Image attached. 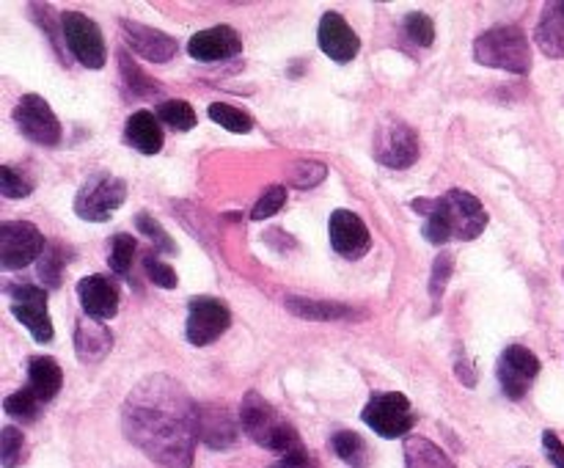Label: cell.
Masks as SVG:
<instances>
[{"mask_svg":"<svg viewBox=\"0 0 564 468\" xmlns=\"http://www.w3.org/2000/svg\"><path fill=\"white\" fill-rule=\"evenodd\" d=\"M405 466L408 468H455L441 446H435L422 435H408L405 438Z\"/></svg>","mask_w":564,"mask_h":468,"instance_id":"obj_24","label":"cell"},{"mask_svg":"<svg viewBox=\"0 0 564 468\" xmlns=\"http://www.w3.org/2000/svg\"><path fill=\"white\" fill-rule=\"evenodd\" d=\"M0 193L6 198H25L31 193V182L22 179V174H17L11 165L0 168Z\"/></svg>","mask_w":564,"mask_h":468,"instance_id":"obj_39","label":"cell"},{"mask_svg":"<svg viewBox=\"0 0 564 468\" xmlns=\"http://www.w3.org/2000/svg\"><path fill=\"white\" fill-rule=\"evenodd\" d=\"M47 248L39 226L28 220H6L0 224V268L20 270L39 259Z\"/></svg>","mask_w":564,"mask_h":468,"instance_id":"obj_8","label":"cell"},{"mask_svg":"<svg viewBox=\"0 0 564 468\" xmlns=\"http://www.w3.org/2000/svg\"><path fill=\"white\" fill-rule=\"evenodd\" d=\"M237 427L226 407L218 405H204L198 407V440H204L213 449H226L235 444Z\"/></svg>","mask_w":564,"mask_h":468,"instance_id":"obj_19","label":"cell"},{"mask_svg":"<svg viewBox=\"0 0 564 468\" xmlns=\"http://www.w3.org/2000/svg\"><path fill=\"white\" fill-rule=\"evenodd\" d=\"M330 446H334L336 455H339L345 462H350V466L358 468L364 462V451H367V446H364L361 435L352 433V429H339V433L330 438Z\"/></svg>","mask_w":564,"mask_h":468,"instance_id":"obj_30","label":"cell"},{"mask_svg":"<svg viewBox=\"0 0 564 468\" xmlns=\"http://www.w3.org/2000/svg\"><path fill=\"white\" fill-rule=\"evenodd\" d=\"M22 446H25V438L17 427H3L0 433V462L3 468H17L22 460Z\"/></svg>","mask_w":564,"mask_h":468,"instance_id":"obj_35","label":"cell"},{"mask_svg":"<svg viewBox=\"0 0 564 468\" xmlns=\"http://www.w3.org/2000/svg\"><path fill=\"white\" fill-rule=\"evenodd\" d=\"M240 424L253 444L264 446V449L275 451V455L286 457L292 451L303 449L295 427L264 396H259L257 391H248L246 400H242Z\"/></svg>","mask_w":564,"mask_h":468,"instance_id":"obj_3","label":"cell"},{"mask_svg":"<svg viewBox=\"0 0 564 468\" xmlns=\"http://www.w3.org/2000/svg\"><path fill=\"white\" fill-rule=\"evenodd\" d=\"M328 235L334 251L345 259H361L372 248V237H369L367 224L356 213H350V209H336L330 215Z\"/></svg>","mask_w":564,"mask_h":468,"instance_id":"obj_14","label":"cell"},{"mask_svg":"<svg viewBox=\"0 0 564 468\" xmlns=\"http://www.w3.org/2000/svg\"><path fill=\"white\" fill-rule=\"evenodd\" d=\"M364 424L380 435V438H402L413 429L416 416H413L411 400L400 391H383L375 394L364 407Z\"/></svg>","mask_w":564,"mask_h":468,"instance_id":"obj_6","label":"cell"},{"mask_svg":"<svg viewBox=\"0 0 564 468\" xmlns=\"http://www.w3.org/2000/svg\"><path fill=\"white\" fill-rule=\"evenodd\" d=\"M135 226H138V231H141V235H147V240L154 242V248H158V251H163V253H176V242L171 240L169 235H165L163 224H160V220L154 218V215L138 213Z\"/></svg>","mask_w":564,"mask_h":468,"instance_id":"obj_33","label":"cell"},{"mask_svg":"<svg viewBox=\"0 0 564 468\" xmlns=\"http://www.w3.org/2000/svg\"><path fill=\"white\" fill-rule=\"evenodd\" d=\"M474 58L494 69L527 75L532 69V47L518 25H496L474 42Z\"/></svg>","mask_w":564,"mask_h":468,"instance_id":"obj_4","label":"cell"},{"mask_svg":"<svg viewBox=\"0 0 564 468\" xmlns=\"http://www.w3.org/2000/svg\"><path fill=\"white\" fill-rule=\"evenodd\" d=\"M317 39H319V50H323L328 58H334L336 64H347V61L356 58L358 50H361V39H358V33L347 25V20L339 14V11H328V14H323Z\"/></svg>","mask_w":564,"mask_h":468,"instance_id":"obj_17","label":"cell"},{"mask_svg":"<svg viewBox=\"0 0 564 468\" xmlns=\"http://www.w3.org/2000/svg\"><path fill=\"white\" fill-rule=\"evenodd\" d=\"M413 209L424 218V237L433 246H444L449 240H477L488 226V213L477 196L452 187L441 198H416Z\"/></svg>","mask_w":564,"mask_h":468,"instance_id":"obj_2","label":"cell"},{"mask_svg":"<svg viewBox=\"0 0 564 468\" xmlns=\"http://www.w3.org/2000/svg\"><path fill=\"white\" fill-rule=\"evenodd\" d=\"M14 124L28 141L39 143V146H58L61 143V124L55 119L53 108L44 102L39 94H25L20 102L11 110Z\"/></svg>","mask_w":564,"mask_h":468,"instance_id":"obj_9","label":"cell"},{"mask_svg":"<svg viewBox=\"0 0 564 468\" xmlns=\"http://www.w3.org/2000/svg\"><path fill=\"white\" fill-rule=\"evenodd\" d=\"M127 185L113 174H94L83 182V187L75 196V213L77 218L91 220V224H102L108 220L116 209L124 204Z\"/></svg>","mask_w":564,"mask_h":468,"instance_id":"obj_5","label":"cell"},{"mask_svg":"<svg viewBox=\"0 0 564 468\" xmlns=\"http://www.w3.org/2000/svg\"><path fill=\"white\" fill-rule=\"evenodd\" d=\"M110 347H113V334H110L102 323H97V319H80V323H77L75 350L80 361L86 363L102 361V358L110 352Z\"/></svg>","mask_w":564,"mask_h":468,"instance_id":"obj_20","label":"cell"},{"mask_svg":"<svg viewBox=\"0 0 564 468\" xmlns=\"http://www.w3.org/2000/svg\"><path fill=\"white\" fill-rule=\"evenodd\" d=\"M119 28L121 33H124V42L132 47V53L152 61V64H169V61L180 53V44H176V39H171L169 33L154 31V28L141 25V22L132 20H119Z\"/></svg>","mask_w":564,"mask_h":468,"instance_id":"obj_15","label":"cell"},{"mask_svg":"<svg viewBox=\"0 0 564 468\" xmlns=\"http://www.w3.org/2000/svg\"><path fill=\"white\" fill-rule=\"evenodd\" d=\"M64 383V372H61L58 361L50 356H36L28 361V389L39 396L42 402L55 400Z\"/></svg>","mask_w":564,"mask_h":468,"instance_id":"obj_23","label":"cell"},{"mask_svg":"<svg viewBox=\"0 0 564 468\" xmlns=\"http://www.w3.org/2000/svg\"><path fill=\"white\" fill-rule=\"evenodd\" d=\"M11 314L31 330V336L36 341H50L53 339V323H50L47 312V292L42 286L33 284H20L11 286Z\"/></svg>","mask_w":564,"mask_h":468,"instance_id":"obj_11","label":"cell"},{"mask_svg":"<svg viewBox=\"0 0 564 468\" xmlns=\"http://www.w3.org/2000/svg\"><path fill=\"white\" fill-rule=\"evenodd\" d=\"M534 39L549 58H564V0L545 6Z\"/></svg>","mask_w":564,"mask_h":468,"instance_id":"obj_22","label":"cell"},{"mask_svg":"<svg viewBox=\"0 0 564 468\" xmlns=\"http://www.w3.org/2000/svg\"><path fill=\"white\" fill-rule=\"evenodd\" d=\"M119 66H121V75L127 77V86H130L135 94H158L160 91L158 83H154L152 77L143 75V72L135 66V61H132L127 53H119Z\"/></svg>","mask_w":564,"mask_h":468,"instance_id":"obj_34","label":"cell"},{"mask_svg":"<svg viewBox=\"0 0 564 468\" xmlns=\"http://www.w3.org/2000/svg\"><path fill=\"white\" fill-rule=\"evenodd\" d=\"M143 270H147L149 281H152L154 286H160V290H174L176 284H180V279H176L174 268L171 264H165L160 257H147L143 259Z\"/></svg>","mask_w":564,"mask_h":468,"instance_id":"obj_36","label":"cell"},{"mask_svg":"<svg viewBox=\"0 0 564 468\" xmlns=\"http://www.w3.org/2000/svg\"><path fill=\"white\" fill-rule=\"evenodd\" d=\"M286 308L297 317L306 319H319V323H328V319H352L356 312L341 303L330 301H306V297H286Z\"/></svg>","mask_w":564,"mask_h":468,"instance_id":"obj_25","label":"cell"},{"mask_svg":"<svg viewBox=\"0 0 564 468\" xmlns=\"http://www.w3.org/2000/svg\"><path fill=\"white\" fill-rule=\"evenodd\" d=\"M77 297H80V306L88 319L105 323L119 314V290L105 275H86L77 281Z\"/></svg>","mask_w":564,"mask_h":468,"instance_id":"obj_18","label":"cell"},{"mask_svg":"<svg viewBox=\"0 0 564 468\" xmlns=\"http://www.w3.org/2000/svg\"><path fill=\"white\" fill-rule=\"evenodd\" d=\"M452 268H455V253L441 251V257L435 259L433 264V279H430V295H433V301H441V295H444L446 284H449Z\"/></svg>","mask_w":564,"mask_h":468,"instance_id":"obj_38","label":"cell"},{"mask_svg":"<svg viewBox=\"0 0 564 468\" xmlns=\"http://www.w3.org/2000/svg\"><path fill=\"white\" fill-rule=\"evenodd\" d=\"M209 119L215 121V124H220L224 130L229 132H251L253 130V119L246 113V110L235 108V105H226V102H213L209 105Z\"/></svg>","mask_w":564,"mask_h":468,"instance_id":"obj_27","label":"cell"},{"mask_svg":"<svg viewBox=\"0 0 564 468\" xmlns=\"http://www.w3.org/2000/svg\"><path fill=\"white\" fill-rule=\"evenodd\" d=\"M158 119L163 121V124H169L171 130L187 132L196 127V110H193L191 102H185V99H165L158 108Z\"/></svg>","mask_w":564,"mask_h":468,"instance_id":"obj_26","label":"cell"},{"mask_svg":"<svg viewBox=\"0 0 564 468\" xmlns=\"http://www.w3.org/2000/svg\"><path fill=\"white\" fill-rule=\"evenodd\" d=\"M64 264H66L64 248L55 246V242H50V246L44 248L42 257H39V279H42L50 290H58L61 270H64Z\"/></svg>","mask_w":564,"mask_h":468,"instance_id":"obj_28","label":"cell"},{"mask_svg":"<svg viewBox=\"0 0 564 468\" xmlns=\"http://www.w3.org/2000/svg\"><path fill=\"white\" fill-rule=\"evenodd\" d=\"M231 325L229 308L215 297H193L187 306V341L193 347L213 345L218 336H224Z\"/></svg>","mask_w":564,"mask_h":468,"instance_id":"obj_10","label":"cell"},{"mask_svg":"<svg viewBox=\"0 0 564 468\" xmlns=\"http://www.w3.org/2000/svg\"><path fill=\"white\" fill-rule=\"evenodd\" d=\"M187 53L191 58L202 61V64H215V61H229L242 53V39L237 36L235 28L215 25L207 31L193 33L187 42Z\"/></svg>","mask_w":564,"mask_h":468,"instance_id":"obj_16","label":"cell"},{"mask_svg":"<svg viewBox=\"0 0 564 468\" xmlns=\"http://www.w3.org/2000/svg\"><path fill=\"white\" fill-rule=\"evenodd\" d=\"M124 135L130 146L138 149L141 154H158L163 149V127H160V119L152 110H135L127 119Z\"/></svg>","mask_w":564,"mask_h":468,"instance_id":"obj_21","label":"cell"},{"mask_svg":"<svg viewBox=\"0 0 564 468\" xmlns=\"http://www.w3.org/2000/svg\"><path fill=\"white\" fill-rule=\"evenodd\" d=\"M124 435L163 468H191L198 440V405L176 380H141L121 407Z\"/></svg>","mask_w":564,"mask_h":468,"instance_id":"obj_1","label":"cell"},{"mask_svg":"<svg viewBox=\"0 0 564 468\" xmlns=\"http://www.w3.org/2000/svg\"><path fill=\"white\" fill-rule=\"evenodd\" d=\"M375 160L386 168H411L419 160V135L402 121H391L375 138Z\"/></svg>","mask_w":564,"mask_h":468,"instance_id":"obj_12","label":"cell"},{"mask_svg":"<svg viewBox=\"0 0 564 468\" xmlns=\"http://www.w3.org/2000/svg\"><path fill=\"white\" fill-rule=\"evenodd\" d=\"M135 237L132 235H116L113 237V246H110V257L108 264L113 273L127 275L132 268V259H135Z\"/></svg>","mask_w":564,"mask_h":468,"instance_id":"obj_31","label":"cell"},{"mask_svg":"<svg viewBox=\"0 0 564 468\" xmlns=\"http://www.w3.org/2000/svg\"><path fill=\"white\" fill-rule=\"evenodd\" d=\"M284 204H286V187H281V185L268 187V191L262 193V198L257 202V207H253L251 218L253 220L273 218L275 213H281V207H284Z\"/></svg>","mask_w":564,"mask_h":468,"instance_id":"obj_37","label":"cell"},{"mask_svg":"<svg viewBox=\"0 0 564 468\" xmlns=\"http://www.w3.org/2000/svg\"><path fill=\"white\" fill-rule=\"evenodd\" d=\"M540 374V358L529 347L510 345L499 358V380L501 391L510 400H521L529 391L532 380Z\"/></svg>","mask_w":564,"mask_h":468,"instance_id":"obj_13","label":"cell"},{"mask_svg":"<svg viewBox=\"0 0 564 468\" xmlns=\"http://www.w3.org/2000/svg\"><path fill=\"white\" fill-rule=\"evenodd\" d=\"M61 36H64L72 55L83 66H88V69H102L105 58H108V50H105V39L97 22L88 20L80 11H66V14H61Z\"/></svg>","mask_w":564,"mask_h":468,"instance_id":"obj_7","label":"cell"},{"mask_svg":"<svg viewBox=\"0 0 564 468\" xmlns=\"http://www.w3.org/2000/svg\"><path fill=\"white\" fill-rule=\"evenodd\" d=\"M3 407L11 418H20V422H33V418L39 416L42 400H39L31 389H22V391H14V394L6 396Z\"/></svg>","mask_w":564,"mask_h":468,"instance_id":"obj_29","label":"cell"},{"mask_svg":"<svg viewBox=\"0 0 564 468\" xmlns=\"http://www.w3.org/2000/svg\"><path fill=\"white\" fill-rule=\"evenodd\" d=\"M543 446H545V455H549V460L554 462L556 468H564V444L560 440V435L551 433V429H545Z\"/></svg>","mask_w":564,"mask_h":468,"instance_id":"obj_40","label":"cell"},{"mask_svg":"<svg viewBox=\"0 0 564 468\" xmlns=\"http://www.w3.org/2000/svg\"><path fill=\"white\" fill-rule=\"evenodd\" d=\"M405 33L413 44L419 47H430L435 42V22L433 17L424 14V11H411L405 17Z\"/></svg>","mask_w":564,"mask_h":468,"instance_id":"obj_32","label":"cell"}]
</instances>
